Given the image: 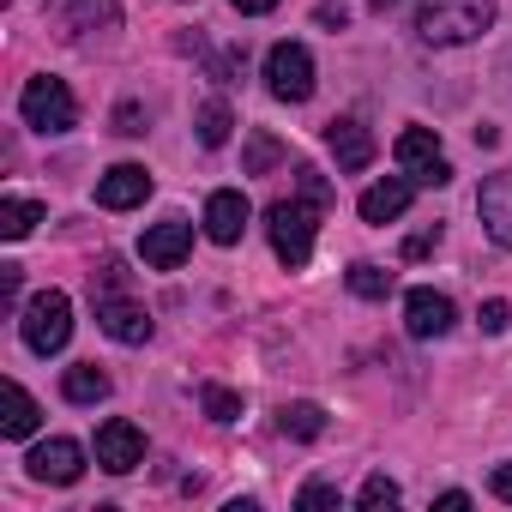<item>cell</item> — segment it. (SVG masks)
Masks as SVG:
<instances>
[{
    "label": "cell",
    "instance_id": "obj_1",
    "mask_svg": "<svg viewBox=\"0 0 512 512\" xmlns=\"http://www.w3.org/2000/svg\"><path fill=\"white\" fill-rule=\"evenodd\" d=\"M91 308H97V326L115 344H151V314L127 296V266L121 260H103V272H91Z\"/></svg>",
    "mask_w": 512,
    "mask_h": 512
},
{
    "label": "cell",
    "instance_id": "obj_2",
    "mask_svg": "<svg viewBox=\"0 0 512 512\" xmlns=\"http://www.w3.org/2000/svg\"><path fill=\"white\" fill-rule=\"evenodd\" d=\"M494 25V0H416V37L428 49L476 43Z\"/></svg>",
    "mask_w": 512,
    "mask_h": 512
},
{
    "label": "cell",
    "instance_id": "obj_3",
    "mask_svg": "<svg viewBox=\"0 0 512 512\" xmlns=\"http://www.w3.org/2000/svg\"><path fill=\"white\" fill-rule=\"evenodd\" d=\"M314 223H320V205H314V199H278V205L266 211L272 253H278L290 272H302V266L314 260Z\"/></svg>",
    "mask_w": 512,
    "mask_h": 512
},
{
    "label": "cell",
    "instance_id": "obj_4",
    "mask_svg": "<svg viewBox=\"0 0 512 512\" xmlns=\"http://www.w3.org/2000/svg\"><path fill=\"white\" fill-rule=\"evenodd\" d=\"M19 338H25V350H31V356H61V350H67V338H73V302H67L61 290L31 296V302H25V314H19Z\"/></svg>",
    "mask_w": 512,
    "mask_h": 512
},
{
    "label": "cell",
    "instance_id": "obj_5",
    "mask_svg": "<svg viewBox=\"0 0 512 512\" xmlns=\"http://www.w3.org/2000/svg\"><path fill=\"white\" fill-rule=\"evenodd\" d=\"M19 115H25V127H37V133H67V127H79V103H73L67 79H55V73L31 79V85L19 91Z\"/></svg>",
    "mask_w": 512,
    "mask_h": 512
},
{
    "label": "cell",
    "instance_id": "obj_6",
    "mask_svg": "<svg viewBox=\"0 0 512 512\" xmlns=\"http://www.w3.org/2000/svg\"><path fill=\"white\" fill-rule=\"evenodd\" d=\"M266 91L278 103H308L314 97V55L302 43H278L266 55Z\"/></svg>",
    "mask_w": 512,
    "mask_h": 512
},
{
    "label": "cell",
    "instance_id": "obj_7",
    "mask_svg": "<svg viewBox=\"0 0 512 512\" xmlns=\"http://www.w3.org/2000/svg\"><path fill=\"white\" fill-rule=\"evenodd\" d=\"M392 157L410 169L416 187H446V181H452V163L440 157V139H434L428 127H404L398 145H392Z\"/></svg>",
    "mask_w": 512,
    "mask_h": 512
},
{
    "label": "cell",
    "instance_id": "obj_8",
    "mask_svg": "<svg viewBox=\"0 0 512 512\" xmlns=\"http://www.w3.org/2000/svg\"><path fill=\"white\" fill-rule=\"evenodd\" d=\"M139 253H145V266H151V272H175L187 253H193V223H181V217L151 223L145 241H139Z\"/></svg>",
    "mask_w": 512,
    "mask_h": 512
},
{
    "label": "cell",
    "instance_id": "obj_9",
    "mask_svg": "<svg viewBox=\"0 0 512 512\" xmlns=\"http://www.w3.org/2000/svg\"><path fill=\"white\" fill-rule=\"evenodd\" d=\"M97 464H103V470H115V476L139 470V464H145V434H139L127 416L103 422V428H97Z\"/></svg>",
    "mask_w": 512,
    "mask_h": 512
},
{
    "label": "cell",
    "instance_id": "obj_10",
    "mask_svg": "<svg viewBox=\"0 0 512 512\" xmlns=\"http://www.w3.org/2000/svg\"><path fill=\"white\" fill-rule=\"evenodd\" d=\"M49 25L61 37H85V31L121 25V7H115V0H49Z\"/></svg>",
    "mask_w": 512,
    "mask_h": 512
},
{
    "label": "cell",
    "instance_id": "obj_11",
    "mask_svg": "<svg viewBox=\"0 0 512 512\" xmlns=\"http://www.w3.org/2000/svg\"><path fill=\"white\" fill-rule=\"evenodd\" d=\"M25 464H31V476H37V482L73 488V482L85 476V446H79V440H43Z\"/></svg>",
    "mask_w": 512,
    "mask_h": 512
},
{
    "label": "cell",
    "instance_id": "obj_12",
    "mask_svg": "<svg viewBox=\"0 0 512 512\" xmlns=\"http://www.w3.org/2000/svg\"><path fill=\"white\" fill-rule=\"evenodd\" d=\"M145 193H151L145 163H115L109 175H97V205L103 211H133V205H145Z\"/></svg>",
    "mask_w": 512,
    "mask_h": 512
},
{
    "label": "cell",
    "instance_id": "obj_13",
    "mask_svg": "<svg viewBox=\"0 0 512 512\" xmlns=\"http://www.w3.org/2000/svg\"><path fill=\"white\" fill-rule=\"evenodd\" d=\"M452 320H458L452 296H440V290H410V296H404V326H410V338H446Z\"/></svg>",
    "mask_w": 512,
    "mask_h": 512
},
{
    "label": "cell",
    "instance_id": "obj_14",
    "mask_svg": "<svg viewBox=\"0 0 512 512\" xmlns=\"http://www.w3.org/2000/svg\"><path fill=\"white\" fill-rule=\"evenodd\" d=\"M241 229H247V193H241V187H217V193L205 199V235H211L217 247H235Z\"/></svg>",
    "mask_w": 512,
    "mask_h": 512
},
{
    "label": "cell",
    "instance_id": "obj_15",
    "mask_svg": "<svg viewBox=\"0 0 512 512\" xmlns=\"http://www.w3.org/2000/svg\"><path fill=\"white\" fill-rule=\"evenodd\" d=\"M326 145H332V157H338L344 175H362V169L374 163V133H368L362 121H350V115H338V121L326 127Z\"/></svg>",
    "mask_w": 512,
    "mask_h": 512
},
{
    "label": "cell",
    "instance_id": "obj_16",
    "mask_svg": "<svg viewBox=\"0 0 512 512\" xmlns=\"http://www.w3.org/2000/svg\"><path fill=\"white\" fill-rule=\"evenodd\" d=\"M476 211H482V229H488L500 247H512V169H500V175L482 181Z\"/></svg>",
    "mask_w": 512,
    "mask_h": 512
},
{
    "label": "cell",
    "instance_id": "obj_17",
    "mask_svg": "<svg viewBox=\"0 0 512 512\" xmlns=\"http://www.w3.org/2000/svg\"><path fill=\"white\" fill-rule=\"evenodd\" d=\"M410 199H416V181L386 175V181H374V187L356 199V211H362V223H392V217H404V211H410Z\"/></svg>",
    "mask_w": 512,
    "mask_h": 512
},
{
    "label": "cell",
    "instance_id": "obj_18",
    "mask_svg": "<svg viewBox=\"0 0 512 512\" xmlns=\"http://www.w3.org/2000/svg\"><path fill=\"white\" fill-rule=\"evenodd\" d=\"M0 398H7V416H0V434H7V440H31V434H37V422H43L37 398H31L19 380H7V386H0Z\"/></svg>",
    "mask_w": 512,
    "mask_h": 512
},
{
    "label": "cell",
    "instance_id": "obj_19",
    "mask_svg": "<svg viewBox=\"0 0 512 512\" xmlns=\"http://www.w3.org/2000/svg\"><path fill=\"white\" fill-rule=\"evenodd\" d=\"M61 392H67V404H103L109 398V374L97 362H79V368L61 374Z\"/></svg>",
    "mask_w": 512,
    "mask_h": 512
},
{
    "label": "cell",
    "instance_id": "obj_20",
    "mask_svg": "<svg viewBox=\"0 0 512 512\" xmlns=\"http://www.w3.org/2000/svg\"><path fill=\"white\" fill-rule=\"evenodd\" d=\"M278 428H284L290 440H320V434H326V410L308 404V398H296V404L278 410Z\"/></svg>",
    "mask_w": 512,
    "mask_h": 512
},
{
    "label": "cell",
    "instance_id": "obj_21",
    "mask_svg": "<svg viewBox=\"0 0 512 512\" xmlns=\"http://www.w3.org/2000/svg\"><path fill=\"white\" fill-rule=\"evenodd\" d=\"M278 163H284V145H278L272 133L253 127V133H247V151H241V175H272Z\"/></svg>",
    "mask_w": 512,
    "mask_h": 512
},
{
    "label": "cell",
    "instance_id": "obj_22",
    "mask_svg": "<svg viewBox=\"0 0 512 512\" xmlns=\"http://www.w3.org/2000/svg\"><path fill=\"white\" fill-rule=\"evenodd\" d=\"M37 223H43L37 199H0V235H7V241H25Z\"/></svg>",
    "mask_w": 512,
    "mask_h": 512
},
{
    "label": "cell",
    "instance_id": "obj_23",
    "mask_svg": "<svg viewBox=\"0 0 512 512\" xmlns=\"http://www.w3.org/2000/svg\"><path fill=\"white\" fill-rule=\"evenodd\" d=\"M193 127H199V145H229V127H235V115H229V103L223 97H211V103H199V115H193Z\"/></svg>",
    "mask_w": 512,
    "mask_h": 512
},
{
    "label": "cell",
    "instance_id": "obj_24",
    "mask_svg": "<svg viewBox=\"0 0 512 512\" xmlns=\"http://www.w3.org/2000/svg\"><path fill=\"white\" fill-rule=\"evenodd\" d=\"M344 284H350L362 302H386V296H392V272H386V266H368V260H362V266H350V272H344Z\"/></svg>",
    "mask_w": 512,
    "mask_h": 512
},
{
    "label": "cell",
    "instance_id": "obj_25",
    "mask_svg": "<svg viewBox=\"0 0 512 512\" xmlns=\"http://www.w3.org/2000/svg\"><path fill=\"white\" fill-rule=\"evenodd\" d=\"M199 404H205L211 422H235L241 416V392H229V386H199Z\"/></svg>",
    "mask_w": 512,
    "mask_h": 512
},
{
    "label": "cell",
    "instance_id": "obj_26",
    "mask_svg": "<svg viewBox=\"0 0 512 512\" xmlns=\"http://www.w3.org/2000/svg\"><path fill=\"white\" fill-rule=\"evenodd\" d=\"M356 506H368V512H374V506H398V482H392V476H368L362 494H356Z\"/></svg>",
    "mask_w": 512,
    "mask_h": 512
},
{
    "label": "cell",
    "instance_id": "obj_27",
    "mask_svg": "<svg viewBox=\"0 0 512 512\" xmlns=\"http://www.w3.org/2000/svg\"><path fill=\"white\" fill-rule=\"evenodd\" d=\"M296 506H302V512H320V506H338V488H332V482H308V488L296 494Z\"/></svg>",
    "mask_w": 512,
    "mask_h": 512
},
{
    "label": "cell",
    "instance_id": "obj_28",
    "mask_svg": "<svg viewBox=\"0 0 512 512\" xmlns=\"http://www.w3.org/2000/svg\"><path fill=\"white\" fill-rule=\"evenodd\" d=\"M476 320H482V332H506V326H512V302H500V296H494V302H482V314H476Z\"/></svg>",
    "mask_w": 512,
    "mask_h": 512
},
{
    "label": "cell",
    "instance_id": "obj_29",
    "mask_svg": "<svg viewBox=\"0 0 512 512\" xmlns=\"http://www.w3.org/2000/svg\"><path fill=\"white\" fill-rule=\"evenodd\" d=\"M296 175H302V199H314V205H326V199H332V187H326V175H320V169H308V163H302Z\"/></svg>",
    "mask_w": 512,
    "mask_h": 512
},
{
    "label": "cell",
    "instance_id": "obj_30",
    "mask_svg": "<svg viewBox=\"0 0 512 512\" xmlns=\"http://www.w3.org/2000/svg\"><path fill=\"white\" fill-rule=\"evenodd\" d=\"M115 133H145V109L139 103H121L115 109Z\"/></svg>",
    "mask_w": 512,
    "mask_h": 512
},
{
    "label": "cell",
    "instance_id": "obj_31",
    "mask_svg": "<svg viewBox=\"0 0 512 512\" xmlns=\"http://www.w3.org/2000/svg\"><path fill=\"white\" fill-rule=\"evenodd\" d=\"M488 488H494V500H506V506H512V464H494Z\"/></svg>",
    "mask_w": 512,
    "mask_h": 512
},
{
    "label": "cell",
    "instance_id": "obj_32",
    "mask_svg": "<svg viewBox=\"0 0 512 512\" xmlns=\"http://www.w3.org/2000/svg\"><path fill=\"white\" fill-rule=\"evenodd\" d=\"M434 241H440V229H422V235H410V241H404V260H422V253H428Z\"/></svg>",
    "mask_w": 512,
    "mask_h": 512
},
{
    "label": "cell",
    "instance_id": "obj_33",
    "mask_svg": "<svg viewBox=\"0 0 512 512\" xmlns=\"http://www.w3.org/2000/svg\"><path fill=\"white\" fill-rule=\"evenodd\" d=\"M0 290H7V308H19V266H0Z\"/></svg>",
    "mask_w": 512,
    "mask_h": 512
},
{
    "label": "cell",
    "instance_id": "obj_34",
    "mask_svg": "<svg viewBox=\"0 0 512 512\" xmlns=\"http://www.w3.org/2000/svg\"><path fill=\"white\" fill-rule=\"evenodd\" d=\"M434 506H446V512H464V506H470V494H464V488H446Z\"/></svg>",
    "mask_w": 512,
    "mask_h": 512
},
{
    "label": "cell",
    "instance_id": "obj_35",
    "mask_svg": "<svg viewBox=\"0 0 512 512\" xmlns=\"http://www.w3.org/2000/svg\"><path fill=\"white\" fill-rule=\"evenodd\" d=\"M229 7H235V13H272L278 0H229Z\"/></svg>",
    "mask_w": 512,
    "mask_h": 512
},
{
    "label": "cell",
    "instance_id": "obj_36",
    "mask_svg": "<svg viewBox=\"0 0 512 512\" xmlns=\"http://www.w3.org/2000/svg\"><path fill=\"white\" fill-rule=\"evenodd\" d=\"M374 7H380V13H386V7H398V0H374Z\"/></svg>",
    "mask_w": 512,
    "mask_h": 512
}]
</instances>
